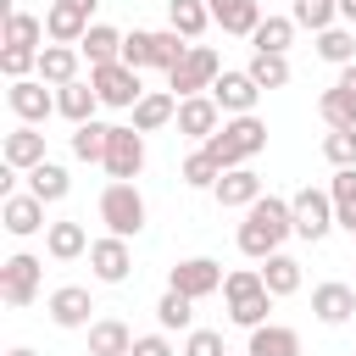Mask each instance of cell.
Instances as JSON below:
<instances>
[{
	"label": "cell",
	"instance_id": "22",
	"mask_svg": "<svg viewBox=\"0 0 356 356\" xmlns=\"http://www.w3.org/2000/svg\"><path fill=\"white\" fill-rule=\"evenodd\" d=\"M128 117H134L139 134H156V128H167V122L178 117V95H172V89H145L139 106H134Z\"/></svg>",
	"mask_w": 356,
	"mask_h": 356
},
{
	"label": "cell",
	"instance_id": "26",
	"mask_svg": "<svg viewBox=\"0 0 356 356\" xmlns=\"http://www.w3.org/2000/svg\"><path fill=\"white\" fill-rule=\"evenodd\" d=\"M95 106H100V95H95V83H89V78H72V83H61V89H56V111H61L72 128H78V122H89V117H95Z\"/></svg>",
	"mask_w": 356,
	"mask_h": 356
},
{
	"label": "cell",
	"instance_id": "31",
	"mask_svg": "<svg viewBox=\"0 0 356 356\" xmlns=\"http://www.w3.org/2000/svg\"><path fill=\"white\" fill-rule=\"evenodd\" d=\"M44 250H50L56 261H78V256L89 250L83 222H50V228H44Z\"/></svg>",
	"mask_w": 356,
	"mask_h": 356
},
{
	"label": "cell",
	"instance_id": "15",
	"mask_svg": "<svg viewBox=\"0 0 356 356\" xmlns=\"http://www.w3.org/2000/svg\"><path fill=\"white\" fill-rule=\"evenodd\" d=\"M172 122H178V134H184V139H211V134L222 128V106H217L211 95H184Z\"/></svg>",
	"mask_w": 356,
	"mask_h": 356
},
{
	"label": "cell",
	"instance_id": "36",
	"mask_svg": "<svg viewBox=\"0 0 356 356\" xmlns=\"http://www.w3.org/2000/svg\"><path fill=\"white\" fill-rule=\"evenodd\" d=\"M328 195H334V222L350 228V222H356V167H334Z\"/></svg>",
	"mask_w": 356,
	"mask_h": 356
},
{
	"label": "cell",
	"instance_id": "41",
	"mask_svg": "<svg viewBox=\"0 0 356 356\" xmlns=\"http://www.w3.org/2000/svg\"><path fill=\"white\" fill-rule=\"evenodd\" d=\"M178 178L189 184V189H217V178H222V167L206 156V150H195V156H184V167H178Z\"/></svg>",
	"mask_w": 356,
	"mask_h": 356
},
{
	"label": "cell",
	"instance_id": "3",
	"mask_svg": "<svg viewBox=\"0 0 356 356\" xmlns=\"http://www.w3.org/2000/svg\"><path fill=\"white\" fill-rule=\"evenodd\" d=\"M222 300H228V317L239 323V328H261V323H273L267 312H273V289L261 284V267H234L228 278H222Z\"/></svg>",
	"mask_w": 356,
	"mask_h": 356
},
{
	"label": "cell",
	"instance_id": "16",
	"mask_svg": "<svg viewBox=\"0 0 356 356\" xmlns=\"http://www.w3.org/2000/svg\"><path fill=\"white\" fill-rule=\"evenodd\" d=\"M0 222H6V234H17V239H28V234L50 228V222H44V200H39L33 189L6 195V200H0Z\"/></svg>",
	"mask_w": 356,
	"mask_h": 356
},
{
	"label": "cell",
	"instance_id": "18",
	"mask_svg": "<svg viewBox=\"0 0 356 356\" xmlns=\"http://www.w3.org/2000/svg\"><path fill=\"white\" fill-rule=\"evenodd\" d=\"M312 317L328 323V328L350 323L356 317V284H317L312 289Z\"/></svg>",
	"mask_w": 356,
	"mask_h": 356
},
{
	"label": "cell",
	"instance_id": "6",
	"mask_svg": "<svg viewBox=\"0 0 356 356\" xmlns=\"http://www.w3.org/2000/svg\"><path fill=\"white\" fill-rule=\"evenodd\" d=\"M289 211H295V239H306V245H317V239H328V228H339L334 222V195L317 189V184L295 189L289 195Z\"/></svg>",
	"mask_w": 356,
	"mask_h": 356
},
{
	"label": "cell",
	"instance_id": "51",
	"mask_svg": "<svg viewBox=\"0 0 356 356\" xmlns=\"http://www.w3.org/2000/svg\"><path fill=\"white\" fill-rule=\"evenodd\" d=\"M345 234H350V239H356V222H350V228H345Z\"/></svg>",
	"mask_w": 356,
	"mask_h": 356
},
{
	"label": "cell",
	"instance_id": "24",
	"mask_svg": "<svg viewBox=\"0 0 356 356\" xmlns=\"http://www.w3.org/2000/svg\"><path fill=\"white\" fill-rule=\"evenodd\" d=\"M206 6H211V22L222 33H239V39H250L256 22H261V6L256 0H206Z\"/></svg>",
	"mask_w": 356,
	"mask_h": 356
},
{
	"label": "cell",
	"instance_id": "46",
	"mask_svg": "<svg viewBox=\"0 0 356 356\" xmlns=\"http://www.w3.org/2000/svg\"><path fill=\"white\" fill-rule=\"evenodd\" d=\"M128 356H172L167 328H161V334H134V350H128Z\"/></svg>",
	"mask_w": 356,
	"mask_h": 356
},
{
	"label": "cell",
	"instance_id": "21",
	"mask_svg": "<svg viewBox=\"0 0 356 356\" xmlns=\"http://www.w3.org/2000/svg\"><path fill=\"white\" fill-rule=\"evenodd\" d=\"M44 33H50V44H78V39L89 33V11L72 6V0H56V6L44 11Z\"/></svg>",
	"mask_w": 356,
	"mask_h": 356
},
{
	"label": "cell",
	"instance_id": "34",
	"mask_svg": "<svg viewBox=\"0 0 356 356\" xmlns=\"http://www.w3.org/2000/svg\"><path fill=\"white\" fill-rule=\"evenodd\" d=\"M106 145H111V122H78L72 128V156L78 161H106Z\"/></svg>",
	"mask_w": 356,
	"mask_h": 356
},
{
	"label": "cell",
	"instance_id": "37",
	"mask_svg": "<svg viewBox=\"0 0 356 356\" xmlns=\"http://www.w3.org/2000/svg\"><path fill=\"white\" fill-rule=\"evenodd\" d=\"M295 17H261L256 22V33H250V44L256 50H278V56H289V39H295Z\"/></svg>",
	"mask_w": 356,
	"mask_h": 356
},
{
	"label": "cell",
	"instance_id": "14",
	"mask_svg": "<svg viewBox=\"0 0 356 356\" xmlns=\"http://www.w3.org/2000/svg\"><path fill=\"white\" fill-rule=\"evenodd\" d=\"M89 267H95L100 284H122V278L134 273V250H128V239H122V234L89 239Z\"/></svg>",
	"mask_w": 356,
	"mask_h": 356
},
{
	"label": "cell",
	"instance_id": "28",
	"mask_svg": "<svg viewBox=\"0 0 356 356\" xmlns=\"http://www.w3.org/2000/svg\"><path fill=\"white\" fill-rule=\"evenodd\" d=\"M245 350L250 356H300V334L284 328V323H261V328H250V345Z\"/></svg>",
	"mask_w": 356,
	"mask_h": 356
},
{
	"label": "cell",
	"instance_id": "29",
	"mask_svg": "<svg viewBox=\"0 0 356 356\" xmlns=\"http://www.w3.org/2000/svg\"><path fill=\"white\" fill-rule=\"evenodd\" d=\"M78 50L89 56V67H106V61H122V33L111 22H89V33L78 39Z\"/></svg>",
	"mask_w": 356,
	"mask_h": 356
},
{
	"label": "cell",
	"instance_id": "49",
	"mask_svg": "<svg viewBox=\"0 0 356 356\" xmlns=\"http://www.w3.org/2000/svg\"><path fill=\"white\" fill-rule=\"evenodd\" d=\"M72 6H83V11H95V6H100V0H72Z\"/></svg>",
	"mask_w": 356,
	"mask_h": 356
},
{
	"label": "cell",
	"instance_id": "42",
	"mask_svg": "<svg viewBox=\"0 0 356 356\" xmlns=\"http://www.w3.org/2000/svg\"><path fill=\"white\" fill-rule=\"evenodd\" d=\"M122 61L128 67H156V33H145V28H134V33H122Z\"/></svg>",
	"mask_w": 356,
	"mask_h": 356
},
{
	"label": "cell",
	"instance_id": "27",
	"mask_svg": "<svg viewBox=\"0 0 356 356\" xmlns=\"http://www.w3.org/2000/svg\"><path fill=\"white\" fill-rule=\"evenodd\" d=\"M22 178H28V189H33V195H39L44 206H56V200H67V189H72V178H67V167H61V161H50V156H44L39 167H28Z\"/></svg>",
	"mask_w": 356,
	"mask_h": 356
},
{
	"label": "cell",
	"instance_id": "40",
	"mask_svg": "<svg viewBox=\"0 0 356 356\" xmlns=\"http://www.w3.org/2000/svg\"><path fill=\"white\" fill-rule=\"evenodd\" d=\"M300 28H312V33H323V28H334L339 22V0H295V11H289Z\"/></svg>",
	"mask_w": 356,
	"mask_h": 356
},
{
	"label": "cell",
	"instance_id": "32",
	"mask_svg": "<svg viewBox=\"0 0 356 356\" xmlns=\"http://www.w3.org/2000/svg\"><path fill=\"white\" fill-rule=\"evenodd\" d=\"M317 56H323L328 67H350V61H356V28H350V22H345V28H339V22L323 28V33H317Z\"/></svg>",
	"mask_w": 356,
	"mask_h": 356
},
{
	"label": "cell",
	"instance_id": "25",
	"mask_svg": "<svg viewBox=\"0 0 356 356\" xmlns=\"http://www.w3.org/2000/svg\"><path fill=\"white\" fill-rule=\"evenodd\" d=\"M78 61H83L78 44H44V50H39V78H44L50 89H61V83L78 78Z\"/></svg>",
	"mask_w": 356,
	"mask_h": 356
},
{
	"label": "cell",
	"instance_id": "39",
	"mask_svg": "<svg viewBox=\"0 0 356 356\" xmlns=\"http://www.w3.org/2000/svg\"><path fill=\"white\" fill-rule=\"evenodd\" d=\"M245 72H250L261 89H284V83H289V56H278V50H256Z\"/></svg>",
	"mask_w": 356,
	"mask_h": 356
},
{
	"label": "cell",
	"instance_id": "43",
	"mask_svg": "<svg viewBox=\"0 0 356 356\" xmlns=\"http://www.w3.org/2000/svg\"><path fill=\"white\" fill-rule=\"evenodd\" d=\"M323 156H328V167H356V128H328Z\"/></svg>",
	"mask_w": 356,
	"mask_h": 356
},
{
	"label": "cell",
	"instance_id": "33",
	"mask_svg": "<svg viewBox=\"0 0 356 356\" xmlns=\"http://www.w3.org/2000/svg\"><path fill=\"white\" fill-rule=\"evenodd\" d=\"M261 284H267L278 300H284V295H295V289H300V261H295V256H284V250H273V256L261 261Z\"/></svg>",
	"mask_w": 356,
	"mask_h": 356
},
{
	"label": "cell",
	"instance_id": "35",
	"mask_svg": "<svg viewBox=\"0 0 356 356\" xmlns=\"http://www.w3.org/2000/svg\"><path fill=\"white\" fill-rule=\"evenodd\" d=\"M317 111H323V122H328V128H356V89H345V83L323 89Z\"/></svg>",
	"mask_w": 356,
	"mask_h": 356
},
{
	"label": "cell",
	"instance_id": "45",
	"mask_svg": "<svg viewBox=\"0 0 356 356\" xmlns=\"http://www.w3.org/2000/svg\"><path fill=\"white\" fill-rule=\"evenodd\" d=\"M184 356H228V345H222L217 328H189L184 334Z\"/></svg>",
	"mask_w": 356,
	"mask_h": 356
},
{
	"label": "cell",
	"instance_id": "44",
	"mask_svg": "<svg viewBox=\"0 0 356 356\" xmlns=\"http://www.w3.org/2000/svg\"><path fill=\"white\" fill-rule=\"evenodd\" d=\"M0 72L17 83V78H28V72H39V50H28V44H6L0 50Z\"/></svg>",
	"mask_w": 356,
	"mask_h": 356
},
{
	"label": "cell",
	"instance_id": "1",
	"mask_svg": "<svg viewBox=\"0 0 356 356\" xmlns=\"http://www.w3.org/2000/svg\"><path fill=\"white\" fill-rule=\"evenodd\" d=\"M295 234V211H289V200H278V195H261L256 206H245V222H239V250L250 256V261H267L273 250H284V239Z\"/></svg>",
	"mask_w": 356,
	"mask_h": 356
},
{
	"label": "cell",
	"instance_id": "9",
	"mask_svg": "<svg viewBox=\"0 0 356 356\" xmlns=\"http://www.w3.org/2000/svg\"><path fill=\"white\" fill-rule=\"evenodd\" d=\"M6 106H11V117L17 122H50L56 117V89L44 83V78H17L11 89H6Z\"/></svg>",
	"mask_w": 356,
	"mask_h": 356
},
{
	"label": "cell",
	"instance_id": "38",
	"mask_svg": "<svg viewBox=\"0 0 356 356\" xmlns=\"http://www.w3.org/2000/svg\"><path fill=\"white\" fill-rule=\"evenodd\" d=\"M156 323H161L167 334H172V328H178V334H189V328H195V300H189V295H178V289H167V295L156 300Z\"/></svg>",
	"mask_w": 356,
	"mask_h": 356
},
{
	"label": "cell",
	"instance_id": "30",
	"mask_svg": "<svg viewBox=\"0 0 356 356\" xmlns=\"http://www.w3.org/2000/svg\"><path fill=\"white\" fill-rule=\"evenodd\" d=\"M167 28H178L189 44L211 28V6L206 0H167Z\"/></svg>",
	"mask_w": 356,
	"mask_h": 356
},
{
	"label": "cell",
	"instance_id": "23",
	"mask_svg": "<svg viewBox=\"0 0 356 356\" xmlns=\"http://www.w3.org/2000/svg\"><path fill=\"white\" fill-rule=\"evenodd\" d=\"M134 350V328L122 317H95L89 323V356H128Z\"/></svg>",
	"mask_w": 356,
	"mask_h": 356
},
{
	"label": "cell",
	"instance_id": "48",
	"mask_svg": "<svg viewBox=\"0 0 356 356\" xmlns=\"http://www.w3.org/2000/svg\"><path fill=\"white\" fill-rule=\"evenodd\" d=\"M339 17H345V22L356 28V0H339Z\"/></svg>",
	"mask_w": 356,
	"mask_h": 356
},
{
	"label": "cell",
	"instance_id": "4",
	"mask_svg": "<svg viewBox=\"0 0 356 356\" xmlns=\"http://www.w3.org/2000/svg\"><path fill=\"white\" fill-rule=\"evenodd\" d=\"M100 222H106V234H122V239H134L145 228V195L134 178H111L100 189Z\"/></svg>",
	"mask_w": 356,
	"mask_h": 356
},
{
	"label": "cell",
	"instance_id": "12",
	"mask_svg": "<svg viewBox=\"0 0 356 356\" xmlns=\"http://www.w3.org/2000/svg\"><path fill=\"white\" fill-rule=\"evenodd\" d=\"M217 106H222V117H245V111H256V100H261V83L250 78V72H217V83L206 89Z\"/></svg>",
	"mask_w": 356,
	"mask_h": 356
},
{
	"label": "cell",
	"instance_id": "10",
	"mask_svg": "<svg viewBox=\"0 0 356 356\" xmlns=\"http://www.w3.org/2000/svg\"><path fill=\"white\" fill-rule=\"evenodd\" d=\"M111 178H139L145 172V134L134 122H111V145H106V161H100Z\"/></svg>",
	"mask_w": 356,
	"mask_h": 356
},
{
	"label": "cell",
	"instance_id": "17",
	"mask_svg": "<svg viewBox=\"0 0 356 356\" xmlns=\"http://www.w3.org/2000/svg\"><path fill=\"white\" fill-rule=\"evenodd\" d=\"M217 206H228V211H245V206H256L267 189H261V178H256V167L245 161V167H228L222 178H217Z\"/></svg>",
	"mask_w": 356,
	"mask_h": 356
},
{
	"label": "cell",
	"instance_id": "50",
	"mask_svg": "<svg viewBox=\"0 0 356 356\" xmlns=\"http://www.w3.org/2000/svg\"><path fill=\"white\" fill-rule=\"evenodd\" d=\"M6 356H33V350H28V345H17V350H6Z\"/></svg>",
	"mask_w": 356,
	"mask_h": 356
},
{
	"label": "cell",
	"instance_id": "20",
	"mask_svg": "<svg viewBox=\"0 0 356 356\" xmlns=\"http://www.w3.org/2000/svg\"><path fill=\"white\" fill-rule=\"evenodd\" d=\"M0 161H6V167H17V172L39 167V161H44V134H39L33 122H17V128L6 134V145H0Z\"/></svg>",
	"mask_w": 356,
	"mask_h": 356
},
{
	"label": "cell",
	"instance_id": "52",
	"mask_svg": "<svg viewBox=\"0 0 356 356\" xmlns=\"http://www.w3.org/2000/svg\"><path fill=\"white\" fill-rule=\"evenodd\" d=\"M245 356H250V350H245Z\"/></svg>",
	"mask_w": 356,
	"mask_h": 356
},
{
	"label": "cell",
	"instance_id": "11",
	"mask_svg": "<svg viewBox=\"0 0 356 356\" xmlns=\"http://www.w3.org/2000/svg\"><path fill=\"white\" fill-rule=\"evenodd\" d=\"M222 261H211V256H189V261H178L172 273H167V289H178V295H189V300H206V295H217L222 289Z\"/></svg>",
	"mask_w": 356,
	"mask_h": 356
},
{
	"label": "cell",
	"instance_id": "5",
	"mask_svg": "<svg viewBox=\"0 0 356 356\" xmlns=\"http://www.w3.org/2000/svg\"><path fill=\"white\" fill-rule=\"evenodd\" d=\"M89 83H95L100 106H111V111H134V106H139V95H145V78H139V67H128V61L89 67Z\"/></svg>",
	"mask_w": 356,
	"mask_h": 356
},
{
	"label": "cell",
	"instance_id": "13",
	"mask_svg": "<svg viewBox=\"0 0 356 356\" xmlns=\"http://www.w3.org/2000/svg\"><path fill=\"white\" fill-rule=\"evenodd\" d=\"M44 312H50L56 328H89V323H95V295H89L83 284H61V289H50Z\"/></svg>",
	"mask_w": 356,
	"mask_h": 356
},
{
	"label": "cell",
	"instance_id": "8",
	"mask_svg": "<svg viewBox=\"0 0 356 356\" xmlns=\"http://www.w3.org/2000/svg\"><path fill=\"white\" fill-rule=\"evenodd\" d=\"M39 278H44V261L39 256H28V250H17V256H6L0 261V300L6 306H33L39 300Z\"/></svg>",
	"mask_w": 356,
	"mask_h": 356
},
{
	"label": "cell",
	"instance_id": "19",
	"mask_svg": "<svg viewBox=\"0 0 356 356\" xmlns=\"http://www.w3.org/2000/svg\"><path fill=\"white\" fill-rule=\"evenodd\" d=\"M39 39H50V33H44V17L17 11L11 0H0V44H28V50H44Z\"/></svg>",
	"mask_w": 356,
	"mask_h": 356
},
{
	"label": "cell",
	"instance_id": "7",
	"mask_svg": "<svg viewBox=\"0 0 356 356\" xmlns=\"http://www.w3.org/2000/svg\"><path fill=\"white\" fill-rule=\"evenodd\" d=\"M217 72H222V61H217V50L211 44H189V56L178 61V67H167V89L184 100V95H206L211 83H217Z\"/></svg>",
	"mask_w": 356,
	"mask_h": 356
},
{
	"label": "cell",
	"instance_id": "47",
	"mask_svg": "<svg viewBox=\"0 0 356 356\" xmlns=\"http://www.w3.org/2000/svg\"><path fill=\"white\" fill-rule=\"evenodd\" d=\"M334 83H345V89H356V61H350V67H339V78H334Z\"/></svg>",
	"mask_w": 356,
	"mask_h": 356
},
{
	"label": "cell",
	"instance_id": "2",
	"mask_svg": "<svg viewBox=\"0 0 356 356\" xmlns=\"http://www.w3.org/2000/svg\"><path fill=\"white\" fill-rule=\"evenodd\" d=\"M200 150L228 172V167H245L250 156H261L267 150V122L256 117V111H245V117H228L211 139H200Z\"/></svg>",
	"mask_w": 356,
	"mask_h": 356
}]
</instances>
